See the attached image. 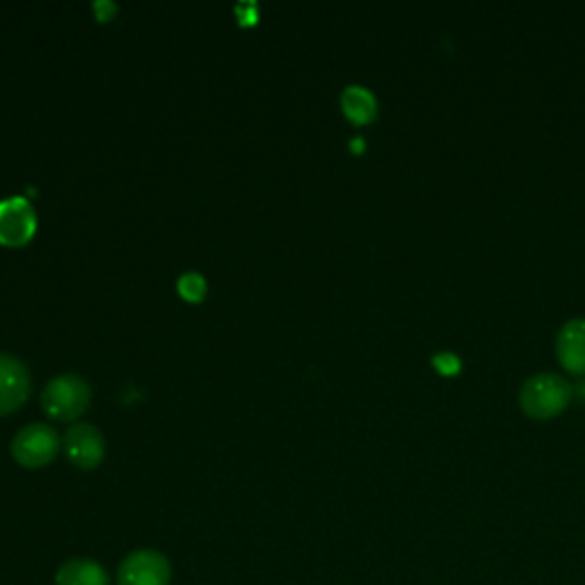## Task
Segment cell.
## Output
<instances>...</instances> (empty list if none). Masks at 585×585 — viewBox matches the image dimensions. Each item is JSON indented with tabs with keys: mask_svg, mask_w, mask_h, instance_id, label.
Here are the masks:
<instances>
[{
	"mask_svg": "<svg viewBox=\"0 0 585 585\" xmlns=\"http://www.w3.org/2000/svg\"><path fill=\"white\" fill-rule=\"evenodd\" d=\"M572 401V386L558 373H537L520 389V403L533 418H552L561 414Z\"/></svg>",
	"mask_w": 585,
	"mask_h": 585,
	"instance_id": "1",
	"label": "cell"
},
{
	"mask_svg": "<svg viewBox=\"0 0 585 585\" xmlns=\"http://www.w3.org/2000/svg\"><path fill=\"white\" fill-rule=\"evenodd\" d=\"M92 401V389L85 377L64 373L53 377L42 392V407L49 416L60 421H73L81 416Z\"/></svg>",
	"mask_w": 585,
	"mask_h": 585,
	"instance_id": "2",
	"label": "cell"
},
{
	"mask_svg": "<svg viewBox=\"0 0 585 585\" xmlns=\"http://www.w3.org/2000/svg\"><path fill=\"white\" fill-rule=\"evenodd\" d=\"M60 435L47 423H30L14 435L12 440V457L28 466V470H37L56 460L60 453Z\"/></svg>",
	"mask_w": 585,
	"mask_h": 585,
	"instance_id": "3",
	"label": "cell"
},
{
	"mask_svg": "<svg viewBox=\"0 0 585 585\" xmlns=\"http://www.w3.org/2000/svg\"><path fill=\"white\" fill-rule=\"evenodd\" d=\"M120 585H170L172 565L165 554L155 549H138L124 558L117 569Z\"/></svg>",
	"mask_w": 585,
	"mask_h": 585,
	"instance_id": "4",
	"label": "cell"
},
{
	"mask_svg": "<svg viewBox=\"0 0 585 585\" xmlns=\"http://www.w3.org/2000/svg\"><path fill=\"white\" fill-rule=\"evenodd\" d=\"M37 231V215L26 198L0 202V243L19 248L26 245Z\"/></svg>",
	"mask_w": 585,
	"mask_h": 585,
	"instance_id": "5",
	"label": "cell"
},
{
	"mask_svg": "<svg viewBox=\"0 0 585 585\" xmlns=\"http://www.w3.org/2000/svg\"><path fill=\"white\" fill-rule=\"evenodd\" d=\"M64 451L75 466H81V470H94L105 455V442L99 427L78 421L64 435Z\"/></svg>",
	"mask_w": 585,
	"mask_h": 585,
	"instance_id": "6",
	"label": "cell"
},
{
	"mask_svg": "<svg viewBox=\"0 0 585 585\" xmlns=\"http://www.w3.org/2000/svg\"><path fill=\"white\" fill-rule=\"evenodd\" d=\"M30 394L28 366L14 355L0 353V416L14 412Z\"/></svg>",
	"mask_w": 585,
	"mask_h": 585,
	"instance_id": "7",
	"label": "cell"
},
{
	"mask_svg": "<svg viewBox=\"0 0 585 585\" xmlns=\"http://www.w3.org/2000/svg\"><path fill=\"white\" fill-rule=\"evenodd\" d=\"M556 355L569 373H585V319H572L561 327Z\"/></svg>",
	"mask_w": 585,
	"mask_h": 585,
	"instance_id": "8",
	"label": "cell"
},
{
	"mask_svg": "<svg viewBox=\"0 0 585 585\" xmlns=\"http://www.w3.org/2000/svg\"><path fill=\"white\" fill-rule=\"evenodd\" d=\"M58 585H110L108 572L92 558H71L67 561L58 574Z\"/></svg>",
	"mask_w": 585,
	"mask_h": 585,
	"instance_id": "9",
	"label": "cell"
},
{
	"mask_svg": "<svg viewBox=\"0 0 585 585\" xmlns=\"http://www.w3.org/2000/svg\"><path fill=\"white\" fill-rule=\"evenodd\" d=\"M341 108L350 122L369 124L377 114V99L364 85H347L341 94Z\"/></svg>",
	"mask_w": 585,
	"mask_h": 585,
	"instance_id": "10",
	"label": "cell"
},
{
	"mask_svg": "<svg viewBox=\"0 0 585 585\" xmlns=\"http://www.w3.org/2000/svg\"><path fill=\"white\" fill-rule=\"evenodd\" d=\"M176 286H179V293L190 302H200L206 293V280L200 275V272H185Z\"/></svg>",
	"mask_w": 585,
	"mask_h": 585,
	"instance_id": "11",
	"label": "cell"
},
{
	"mask_svg": "<svg viewBox=\"0 0 585 585\" xmlns=\"http://www.w3.org/2000/svg\"><path fill=\"white\" fill-rule=\"evenodd\" d=\"M433 362H435V366H437L442 373H446V375H453V373L460 371V357L453 355V353H440V355H435Z\"/></svg>",
	"mask_w": 585,
	"mask_h": 585,
	"instance_id": "12",
	"label": "cell"
}]
</instances>
